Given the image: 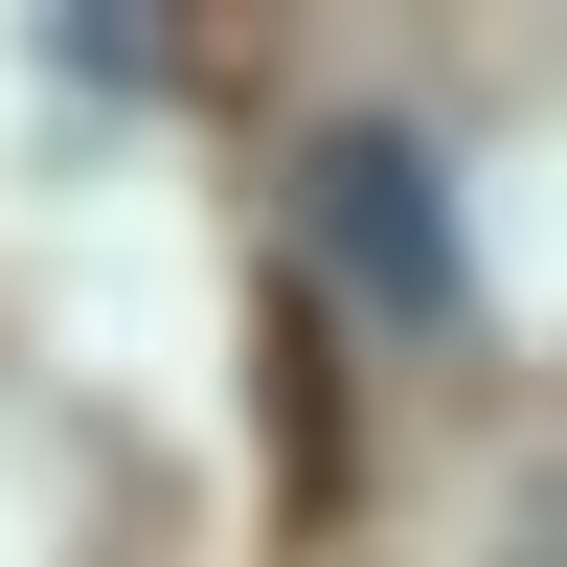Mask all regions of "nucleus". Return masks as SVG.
I'll use <instances>...</instances> for the list:
<instances>
[{
	"mask_svg": "<svg viewBox=\"0 0 567 567\" xmlns=\"http://www.w3.org/2000/svg\"><path fill=\"white\" fill-rule=\"evenodd\" d=\"M296 205H318V250H341V272H363L386 318H454V296H477V250H454V182H432V136L341 114V136H318V182H296Z\"/></svg>",
	"mask_w": 567,
	"mask_h": 567,
	"instance_id": "obj_1",
	"label": "nucleus"
}]
</instances>
